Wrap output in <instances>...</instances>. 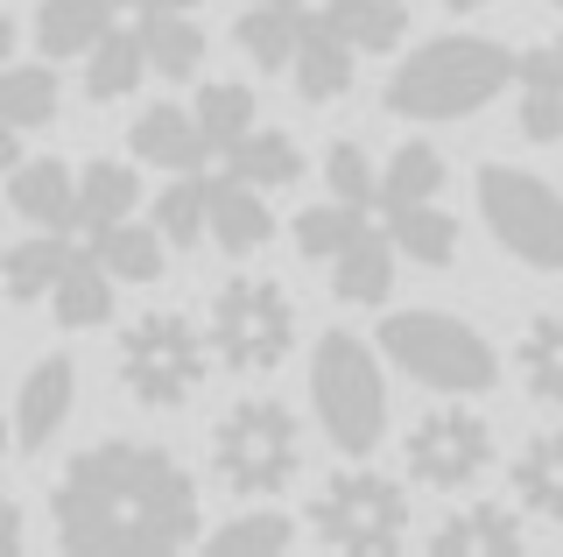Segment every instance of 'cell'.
Here are the masks:
<instances>
[{
    "label": "cell",
    "mask_w": 563,
    "mask_h": 557,
    "mask_svg": "<svg viewBox=\"0 0 563 557\" xmlns=\"http://www.w3.org/2000/svg\"><path fill=\"white\" fill-rule=\"evenodd\" d=\"M141 36H148V64H155V78H198L205 72V29H198V14H141Z\"/></svg>",
    "instance_id": "obj_31"
},
{
    "label": "cell",
    "mask_w": 563,
    "mask_h": 557,
    "mask_svg": "<svg viewBox=\"0 0 563 557\" xmlns=\"http://www.w3.org/2000/svg\"><path fill=\"white\" fill-rule=\"evenodd\" d=\"M515 85H521V107H515L521 134H528V142H563V29L550 43L528 50Z\"/></svg>",
    "instance_id": "obj_19"
},
{
    "label": "cell",
    "mask_w": 563,
    "mask_h": 557,
    "mask_svg": "<svg viewBox=\"0 0 563 557\" xmlns=\"http://www.w3.org/2000/svg\"><path fill=\"white\" fill-rule=\"evenodd\" d=\"M380 353L409 381H422L437 395H465V403L500 381V353L486 346V332L472 318H451V310H387Z\"/></svg>",
    "instance_id": "obj_5"
},
{
    "label": "cell",
    "mask_w": 563,
    "mask_h": 557,
    "mask_svg": "<svg viewBox=\"0 0 563 557\" xmlns=\"http://www.w3.org/2000/svg\"><path fill=\"white\" fill-rule=\"evenodd\" d=\"M324 14L366 50V57L401 50V36H409V8H401V0H324Z\"/></svg>",
    "instance_id": "obj_35"
},
{
    "label": "cell",
    "mask_w": 563,
    "mask_h": 557,
    "mask_svg": "<svg viewBox=\"0 0 563 557\" xmlns=\"http://www.w3.org/2000/svg\"><path fill=\"white\" fill-rule=\"evenodd\" d=\"M155 226L169 233V248L211 240V177L205 170H169V184L155 190Z\"/></svg>",
    "instance_id": "obj_29"
},
{
    "label": "cell",
    "mask_w": 563,
    "mask_h": 557,
    "mask_svg": "<svg viewBox=\"0 0 563 557\" xmlns=\"http://www.w3.org/2000/svg\"><path fill=\"white\" fill-rule=\"evenodd\" d=\"M507 487H515V501H521L536 522H563V424L536 430V438H521Z\"/></svg>",
    "instance_id": "obj_21"
},
{
    "label": "cell",
    "mask_w": 563,
    "mask_h": 557,
    "mask_svg": "<svg viewBox=\"0 0 563 557\" xmlns=\"http://www.w3.org/2000/svg\"><path fill=\"white\" fill-rule=\"evenodd\" d=\"M310 536L324 550H352V557H387L409 544V494L401 480L374 473V466H345L317 487L310 501Z\"/></svg>",
    "instance_id": "obj_7"
},
{
    "label": "cell",
    "mask_w": 563,
    "mask_h": 557,
    "mask_svg": "<svg viewBox=\"0 0 563 557\" xmlns=\"http://www.w3.org/2000/svg\"><path fill=\"white\" fill-rule=\"evenodd\" d=\"M70 261H78V248L64 233H49V226H35L22 248H8V304H43L64 283Z\"/></svg>",
    "instance_id": "obj_27"
},
{
    "label": "cell",
    "mask_w": 563,
    "mask_h": 557,
    "mask_svg": "<svg viewBox=\"0 0 563 557\" xmlns=\"http://www.w3.org/2000/svg\"><path fill=\"white\" fill-rule=\"evenodd\" d=\"M444 8H451V14H472V8H486V0H444Z\"/></svg>",
    "instance_id": "obj_41"
},
{
    "label": "cell",
    "mask_w": 563,
    "mask_h": 557,
    "mask_svg": "<svg viewBox=\"0 0 563 557\" xmlns=\"http://www.w3.org/2000/svg\"><path fill=\"white\" fill-rule=\"evenodd\" d=\"M0 536H8V557H22V515L8 509V522H0Z\"/></svg>",
    "instance_id": "obj_40"
},
{
    "label": "cell",
    "mask_w": 563,
    "mask_h": 557,
    "mask_svg": "<svg viewBox=\"0 0 563 557\" xmlns=\"http://www.w3.org/2000/svg\"><path fill=\"white\" fill-rule=\"evenodd\" d=\"M70 409H78V368H70V353L35 360L22 374V389H14V451H43L70 424Z\"/></svg>",
    "instance_id": "obj_11"
},
{
    "label": "cell",
    "mask_w": 563,
    "mask_h": 557,
    "mask_svg": "<svg viewBox=\"0 0 563 557\" xmlns=\"http://www.w3.org/2000/svg\"><path fill=\"white\" fill-rule=\"evenodd\" d=\"M211 360H219L211 332H198L184 310H141L120 332L113 374L128 389V403H141V409H184V403H198Z\"/></svg>",
    "instance_id": "obj_6"
},
{
    "label": "cell",
    "mask_w": 563,
    "mask_h": 557,
    "mask_svg": "<svg viewBox=\"0 0 563 557\" xmlns=\"http://www.w3.org/2000/svg\"><path fill=\"white\" fill-rule=\"evenodd\" d=\"M303 22H310L303 0H246L233 14V43L246 50L254 72H289L296 43H303Z\"/></svg>",
    "instance_id": "obj_18"
},
{
    "label": "cell",
    "mask_w": 563,
    "mask_h": 557,
    "mask_svg": "<svg viewBox=\"0 0 563 557\" xmlns=\"http://www.w3.org/2000/svg\"><path fill=\"white\" fill-rule=\"evenodd\" d=\"M444 155H437L430 142H401L395 155H387V170H380V212H395V205H422V198H437L444 190Z\"/></svg>",
    "instance_id": "obj_33"
},
{
    "label": "cell",
    "mask_w": 563,
    "mask_h": 557,
    "mask_svg": "<svg viewBox=\"0 0 563 557\" xmlns=\"http://www.w3.org/2000/svg\"><path fill=\"white\" fill-rule=\"evenodd\" d=\"M198 128H205L211 155H233L246 134L261 128V99L246 92V85H205L198 92Z\"/></svg>",
    "instance_id": "obj_34"
},
{
    "label": "cell",
    "mask_w": 563,
    "mask_h": 557,
    "mask_svg": "<svg viewBox=\"0 0 563 557\" xmlns=\"http://www.w3.org/2000/svg\"><path fill=\"white\" fill-rule=\"evenodd\" d=\"M550 8H556V14H563V0H550Z\"/></svg>",
    "instance_id": "obj_43"
},
{
    "label": "cell",
    "mask_w": 563,
    "mask_h": 557,
    "mask_svg": "<svg viewBox=\"0 0 563 557\" xmlns=\"http://www.w3.org/2000/svg\"><path fill=\"white\" fill-rule=\"evenodd\" d=\"M401 459H409V480L437 487V494H465L493 466V424L465 409V395H451V409H430L409 424Z\"/></svg>",
    "instance_id": "obj_10"
},
{
    "label": "cell",
    "mask_w": 563,
    "mask_h": 557,
    "mask_svg": "<svg viewBox=\"0 0 563 557\" xmlns=\"http://www.w3.org/2000/svg\"><path fill=\"white\" fill-rule=\"evenodd\" d=\"M134 14H198V0H141Z\"/></svg>",
    "instance_id": "obj_39"
},
{
    "label": "cell",
    "mask_w": 563,
    "mask_h": 557,
    "mask_svg": "<svg viewBox=\"0 0 563 557\" xmlns=\"http://www.w3.org/2000/svg\"><path fill=\"white\" fill-rule=\"evenodd\" d=\"M479 219L521 269L563 275V190L521 163H486L479 170Z\"/></svg>",
    "instance_id": "obj_8"
},
{
    "label": "cell",
    "mask_w": 563,
    "mask_h": 557,
    "mask_svg": "<svg viewBox=\"0 0 563 557\" xmlns=\"http://www.w3.org/2000/svg\"><path fill=\"white\" fill-rule=\"evenodd\" d=\"M521 515L507 501H465L430 529V557H507L521 550Z\"/></svg>",
    "instance_id": "obj_16"
},
{
    "label": "cell",
    "mask_w": 563,
    "mask_h": 557,
    "mask_svg": "<svg viewBox=\"0 0 563 557\" xmlns=\"http://www.w3.org/2000/svg\"><path fill=\"white\" fill-rule=\"evenodd\" d=\"M128 149L141 155V163H155V170H211L219 163L211 142H205V128H198V107H176V99L134 113Z\"/></svg>",
    "instance_id": "obj_15"
},
{
    "label": "cell",
    "mask_w": 563,
    "mask_h": 557,
    "mask_svg": "<svg viewBox=\"0 0 563 557\" xmlns=\"http://www.w3.org/2000/svg\"><path fill=\"white\" fill-rule=\"evenodd\" d=\"M387 233H395V248L409 254L416 269H451L465 226H457L437 198H422V205H395V212H387Z\"/></svg>",
    "instance_id": "obj_26"
},
{
    "label": "cell",
    "mask_w": 563,
    "mask_h": 557,
    "mask_svg": "<svg viewBox=\"0 0 563 557\" xmlns=\"http://www.w3.org/2000/svg\"><path fill=\"white\" fill-rule=\"evenodd\" d=\"M106 8H120V14H128V8H141V0H106Z\"/></svg>",
    "instance_id": "obj_42"
},
{
    "label": "cell",
    "mask_w": 563,
    "mask_h": 557,
    "mask_svg": "<svg viewBox=\"0 0 563 557\" xmlns=\"http://www.w3.org/2000/svg\"><path fill=\"white\" fill-rule=\"evenodd\" d=\"M219 163H233L240 177H246V184H261V190H282V184H296V177L310 170V163H303V149H296L289 134H275V128H254L233 155H219Z\"/></svg>",
    "instance_id": "obj_36"
},
{
    "label": "cell",
    "mask_w": 563,
    "mask_h": 557,
    "mask_svg": "<svg viewBox=\"0 0 563 557\" xmlns=\"http://www.w3.org/2000/svg\"><path fill=\"white\" fill-rule=\"evenodd\" d=\"M324 184H331V198H345V205H366V212L380 205V170H374V155L360 142H331L324 149Z\"/></svg>",
    "instance_id": "obj_38"
},
{
    "label": "cell",
    "mask_w": 563,
    "mask_h": 557,
    "mask_svg": "<svg viewBox=\"0 0 563 557\" xmlns=\"http://www.w3.org/2000/svg\"><path fill=\"white\" fill-rule=\"evenodd\" d=\"M360 57H366V50L352 43L324 8H317L310 22H303V43H296L289 78H296V92H303L310 107H331V99H345V92H352V78H360Z\"/></svg>",
    "instance_id": "obj_12"
},
{
    "label": "cell",
    "mask_w": 563,
    "mask_h": 557,
    "mask_svg": "<svg viewBox=\"0 0 563 557\" xmlns=\"http://www.w3.org/2000/svg\"><path fill=\"white\" fill-rule=\"evenodd\" d=\"M8 205L14 219L49 226V233H78V177L64 155H22L8 170Z\"/></svg>",
    "instance_id": "obj_14"
},
{
    "label": "cell",
    "mask_w": 563,
    "mask_h": 557,
    "mask_svg": "<svg viewBox=\"0 0 563 557\" xmlns=\"http://www.w3.org/2000/svg\"><path fill=\"white\" fill-rule=\"evenodd\" d=\"M57 107H64L57 57H43V64H14L8 57V78H0V120H8V128H22V134H35V128H49V120H57Z\"/></svg>",
    "instance_id": "obj_28"
},
{
    "label": "cell",
    "mask_w": 563,
    "mask_h": 557,
    "mask_svg": "<svg viewBox=\"0 0 563 557\" xmlns=\"http://www.w3.org/2000/svg\"><path fill=\"white\" fill-rule=\"evenodd\" d=\"M211 353L233 374H275L296 346V304L275 275H233L211 297Z\"/></svg>",
    "instance_id": "obj_9"
},
{
    "label": "cell",
    "mask_w": 563,
    "mask_h": 557,
    "mask_svg": "<svg viewBox=\"0 0 563 557\" xmlns=\"http://www.w3.org/2000/svg\"><path fill=\"white\" fill-rule=\"evenodd\" d=\"M521 57L500 36H472V29H451V36L416 43L409 57L387 78V113L395 120H472L479 107L515 85Z\"/></svg>",
    "instance_id": "obj_2"
},
{
    "label": "cell",
    "mask_w": 563,
    "mask_h": 557,
    "mask_svg": "<svg viewBox=\"0 0 563 557\" xmlns=\"http://www.w3.org/2000/svg\"><path fill=\"white\" fill-rule=\"evenodd\" d=\"M289 544H296V522L282 509H240L233 522H219L205 536V557H275Z\"/></svg>",
    "instance_id": "obj_32"
},
{
    "label": "cell",
    "mask_w": 563,
    "mask_h": 557,
    "mask_svg": "<svg viewBox=\"0 0 563 557\" xmlns=\"http://www.w3.org/2000/svg\"><path fill=\"white\" fill-rule=\"evenodd\" d=\"M49 529L70 557H169L205 544L198 473L169 445L99 438L49 487Z\"/></svg>",
    "instance_id": "obj_1"
},
{
    "label": "cell",
    "mask_w": 563,
    "mask_h": 557,
    "mask_svg": "<svg viewBox=\"0 0 563 557\" xmlns=\"http://www.w3.org/2000/svg\"><path fill=\"white\" fill-rule=\"evenodd\" d=\"M211 473L233 501H275L303 473V424L275 395H240L211 424Z\"/></svg>",
    "instance_id": "obj_3"
},
{
    "label": "cell",
    "mask_w": 563,
    "mask_h": 557,
    "mask_svg": "<svg viewBox=\"0 0 563 557\" xmlns=\"http://www.w3.org/2000/svg\"><path fill=\"white\" fill-rule=\"evenodd\" d=\"M366 205H345V198H324V205H303L296 212V254H310V261H331L339 248H352V240L366 233Z\"/></svg>",
    "instance_id": "obj_37"
},
{
    "label": "cell",
    "mask_w": 563,
    "mask_h": 557,
    "mask_svg": "<svg viewBox=\"0 0 563 557\" xmlns=\"http://www.w3.org/2000/svg\"><path fill=\"white\" fill-rule=\"evenodd\" d=\"M310 409L345 459H366L387 438V374L360 332H324L310 346Z\"/></svg>",
    "instance_id": "obj_4"
},
{
    "label": "cell",
    "mask_w": 563,
    "mask_h": 557,
    "mask_svg": "<svg viewBox=\"0 0 563 557\" xmlns=\"http://www.w3.org/2000/svg\"><path fill=\"white\" fill-rule=\"evenodd\" d=\"M515 368H521V389L536 395V403L563 409V310L528 318V332L515 346Z\"/></svg>",
    "instance_id": "obj_30"
},
{
    "label": "cell",
    "mask_w": 563,
    "mask_h": 557,
    "mask_svg": "<svg viewBox=\"0 0 563 557\" xmlns=\"http://www.w3.org/2000/svg\"><path fill=\"white\" fill-rule=\"evenodd\" d=\"M148 36H141V22H113L106 36L92 43V57H85V99H99V107H113V99H128L141 78H148Z\"/></svg>",
    "instance_id": "obj_22"
},
{
    "label": "cell",
    "mask_w": 563,
    "mask_h": 557,
    "mask_svg": "<svg viewBox=\"0 0 563 557\" xmlns=\"http://www.w3.org/2000/svg\"><path fill=\"white\" fill-rule=\"evenodd\" d=\"M85 248H92L106 269L120 275V283H134V290H148V283H163V254H169V233L155 219H113V226H99V233H85Z\"/></svg>",
    "instance_id": "obj_20"
},
{
    "label": "cell",
    "mask_w": 563,
    "mask_h": 557,
    "mask_svg": "<svg viewBox=\"0 0 563 557\" xmlns=\"http://www.w3.org/2000/svg\"><path fill=\"white\" fill-rule=\"evenodd\" d=\"M134 163H141V155H134ZM134 163L92 155V163L78 170V233H99V226H113V219H134V205H141Z\"/></svg>",
    "instance_id": "obj_25"
},
{
    "label": "cell",
    "mask_w": 563,
    "mask_h": 557,
    "mask_svg": "<svg viewBox=\"0 0 563 557\" xmlns=\"http://www.w3.org/2000/svg\"><path fill=\"white\" fill-rule=\"evenodd\" d=\"M113 290H120V275L106 269L92 248H78V261L64 269V283L49 290V310H57L64 332H99V325L113 318Z\"/></svg>",
    "instance_id": "obj_23"
},
{
    "label": "cell",
    "mask_w": 563,
    "mask_h": 557,
    "mask_svg": "<svg viewBox=\"0 0 563 557\" xmlns=\"http://www.w3.org/2000/svg\"><path fill=\"white\" fill-rule=\"evenodd\" d=\"M120 8H106V0H43L35 8V50L43 57H92V43L113 29Z\"/></svg>",
    "instance_id": "obj_24"
},
{
    "label": "cell",
    "mask_w": 563,
    "mask_h": 557,
    "mask_svg": "<svg viewBox=\"0 0 563 557\" xmlns=\"http://www.w3.org/2000/svg\"><path fill=\"white\" fill-rule=\"evenodd\" d=\"M395 254H401L395 233H387V226H366L352 248H339V254L324 261V269H331V297L360 304V310L387 304V297H395Z\"/></svg>",
    "instance_id": "obj_17"
},
{
    "label": "cell",
    "mask_w": 563,
    "mask_h": 557,
    "mask_svg": "<svg viewBox=\"0 0 563 557\" xmlns=\"http://www.w3.org/2000/svg\"><path fill=\"white\" fill-rule=\"evenodd\" d=\"M211 177V240H219L233 261L246 254H261L275 240V212H268V190L261 184H246L233 163H211L205 170Z\"/></svg>",
    "instance_id": "obj_13"
}]
</instances>
